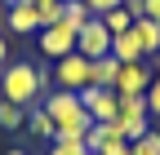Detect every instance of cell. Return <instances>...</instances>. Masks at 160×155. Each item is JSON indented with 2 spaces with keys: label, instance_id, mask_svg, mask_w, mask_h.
I'll return each instance as SVG.
<instances>
[{
  "label": "cell",
  "instance_id": "cell-1",
  "mask_svg": "<svg viewBox=\"0 0 160 155\" xmlns=\"http://www.w3.org/2000/svg\"><path fill=\"white\" fill-rule=\"evenodd\" d=\"M0 98L13 102V106H22V111H31L36 98H40V75H36V67H31V62H5V67H0Z\"/></svg>",
  "mask_w": 160,
  "mask_h": 155
},
{
  "label": "cell",
  "instance_id": "cell-2",
  "mask_svg": "<svg viewBox=\"0 0 160 155\" xmlns=\"http://www.w3.org/2000/svg\"><path fill=\"white\" fill-rule=\"evenodd\" d=\"M89 71H93V62H89V58L67 53V58H58V62H53V84H58V89L80 93V89H89Z\"/></svg>",
  "mask_w": 160,
  "mask_h": 155
},
{
  "label": "cell",
  "instance_id": "cell-3",
  "mask_svg": "<svg viewBox=\"0 0 160 155\" xmlns=\"http://www.w3.org/2000/svg\"><path fill=\"white\" fill-rule=\"evenodd\" d=\"M76 53L89 58V62L93 58H111V31L98 22V18H89V22L76 31Z\"/></svg>",
  "mask_w": 160,
  "mask_h": 155
},
{
  "label": "cell",
  "instance_id": "cell-4",
  "mask_svg": "<svg viewBox=\"0 0 160 155\" xmlns=\"http://www.w3.org/2000/svg\"><path fill=\"white\" fill-rule=\"evenodd\" d=\"M36 40H40V53L45 58H67V53H76V27H67V22H53V27H40L36 31Z\"/></svg>",
  "mask_w": 160,
  "mask_h": 155
},
{
  "label": "cell",
  "instance_id": "cell-5",
  "mask_svg": "<svg viewBox=\"0 0 160 155\" xmlns=\"http://www.w3.org/2000/svg\"><path fill=\"white\" fill-rule=\"evenodd\" d=\"M80 106L89 111V120H116L120 115V93L116 89H80Z\"/></svg>",
  "mask_w": 160,
  "mask_h": 155
},
{
  "label": "cell",
  "instance_id": "cell-6",
  "mask_svg": "<svg viewBox=\"0 0 160 155\" xmlns=\"http://www.w3.org/2000/svg\"><path fill=\"white\" fill-rule=\"evenodd\" d=\"M89 111L80 106V111H67V115H58L53 120V142H85V133H89Z\"/></svg>",
  "mask_w": 160,
  "mask_h": 155
},
{
  "label": "cell",
  "instance_id": "cell-7",
  "mask_svg": "<svg viewBox=\"0 0 160 155\" xmlns=\"http://www.w3.org/2000/svg\"><path fill=\"white\" fill-rule=\"evenodd\" d=\"M151 67L147 62H120V75H116V93H147L151 89Z\"/></svg>",
  "mask_w": 160,
  "mask_h": 155
},
{
  "label": "cell",
  "instance_id": "cell-8",
  "mask_svg": "<svg viewBox=\"0 0 160 155\" xmlns=\"http://www.w3.org/2000/svg\"><path fill=\"white\" fill-rule=\"evenodd\" d=\"M111 142H125L120 124H116V120H93L89 133H85V146H89V151H102V146H111Z\"/></svg>",
  "mask_w": 160,
  "mask_h": 155
},
{
  "label": "cell",
  "instance_id": "cell-9",
  "mask_svg": "<svg viewBox=\"0 0 160 155\" xmlns=\"http://www.w3.org/2000/svg\"><path fill=\"white\" fill-rule=\"evenodd\" d=\"M111 58H116V62H142V40H138V35H133V27L129 31H120V35H111Z\"/></svg>",
  "mask_w": 160,
  "mask_h": 155
},
{
  "label": "cell",
  "instance_id": "cell-10",
  "mask_svg": "<svg viewBox=\"0 0 160 155\" xmlns=\"http://www.w3.org/2000/svg\"><path fill=\"white\" fill-rule=\"evenodd\" d=\"M5 22H9V31H18V35H31V31H40V18H36V5H9V13H5Z\"/></svg>",
  "mask_w": 160,
  "mask_h": 155
},
{
  "label": "cell",
  "instance_id": "cell-11",
  "mask_svg": "<svg viewBox=\"0 0 160 155\" xmlns=\"http://www.w3.org/2000/svg\"><path fill=\"white\" fill-rule=\"evenodd\" d=\"M116 75H120L116 58H93V71H89V84L93 89H116Z\"/></svg>",
  "mask_w": 160,
  "mask_h": 155
},
{
  "label": "cell",
  "instance_id": "cell-12",
  "mask_svg": "<svg viewBox=\"0 0 160 155\" xmlns=\"http://www.w3.org/2000/svg\"><path fill=\"white\" fill-rule=\"evenodd\" d=\"M133 35L142 40V53H160V22H151V18H133Z\"/></svg>",
  "mask_w": 160,
  "mask_h": 155
},
{
  "label": "cell",
  "instance_id": "cell-13",
  "mask_svg": "<svg viewBox=\"0 0 160 155\" xmlns=\"http://www.w3.org/2000/svg\"><path fill=\"white\" fill-rule=\"evenodd\" d=\"M27 133H31V138L53 142V120H49V111H45V106H31V111H27Z\"/></svg>",
  "mask_w": 160,
  "mask_h": 155
},
{
  "label": "cell",
  "instance_id": "cell-14",
  "mask_svg": "<svg viewBox=\"0 0 160 155\" xmlns=\"http://www.w3.org/2000/svg\"><path fill=\"white\" fill-rule=\"evenodd\" d=\"M27 124V111L22 106H13V102H5V98H0V129H9V133H18V129H22Z\"/></svg>",
  "mask_w": 160,
  "mask_h": 155
},
{
  "label": "cell",
  "instance_id": "cell-15",
  "mask_svg": "<svg viewBox=\"0 0 160 155\" xmlns=\"http://www.w3.org/2000/svg\"><path fill=\"white\" fill-rule=\"evenodd\" d=\"M89 18H93V13H89V5H85V0H67V5H62V22H67V27H76V31L85 27Z\"/></svg>",
  "mask_w": 160,
  "mask_h": 155
},
{
  "label": "cell",
  "instance_id": "cell-16",
  "mask_svg": "<svg viewBox=\"0 0 160 155\" xmlns=\"http://www.w3.org/2000/svg\"><path fill=\"white\" fill-rule=\"evenodd\" d=\"M98 22H102L111 35H120V31H129L133 27V13L125 9V5H120V9H111V13H102V18H98Z\"/></svg>",
  "mask_w": 160,
  "mask_h": 155
},
{
  "label": "cell",
  "instance_id": "cell-17",
  "mask_svg": "<svg viewBox=\"0 0 160 155\" xmlns=\"http://www.w3.org/2000/svg\"><path fill=\"white\" fill-rule=\"evenodd\" d=\"M129 155H160V133H156V129H147L138 142H129Z\"/></svg>",
  "mask_w": 160,
  "mask_h": 155
},
{
  "label": "cell",
  "instance_id": "cell-18",
  "mask_svg": "<svg viewBox=\"0 0 160 155\" xmlns=\"http://www.w3.org/2000/svg\"><path fill=\"white\" fill-rule=\"evenodd\" d=\"M36 18H40V27L62 22V5H58V0H36Z\"/></svg>",
  "mask_w": 160,
  "mask_h": 155
},
{
  "label": "cell",
  "instance_id": "cell-19",
  "mask_svg": "<svg viewBox=\"0 0 160 155\" xmlns=\"http://www.w3.org/2000/svg\"><path fill=\"white\" fill-rule=\"evenodd\" d=\"M49 155H89L85 142H49Z\"/></svg>",
  "mask_w": 160,
  "mask_h": 155
},
{
  "label": "cell",
  "instance_id": "cell-20",
  "mask_svg": "<svg viewBox=\"0 0 160 155\" xmlns=\"http://www.w3.org/2000/svg\"><path fill=\"white\" fill-rule=\"evenodd\" d=\"M147 115H160V75H151V89H147Z\"/></svg>",
  "mask_w": 160,
  "mask_h": 155
},
{
  "label": "cell",
  "instance_id": "cell-21",
  "mask_svg": "<svg viewBox=\"0 0 160 155\" xmlns=\"http://www.w3.org/2000/svg\"><path fill=\"white\" fill-rule=\"evenodd\" d=\"M85 5H89V13H93V18H102V13L120 9V5H125V0H85Z\"/></svg>",
  "mask_w": 160,
  "mask_h": 155
},
{
  "label": "cell",
  "instance_id": "cell-22",
  "mask_svg": "<svg viewBox=\"0 0 160 155\" xmlns=\"http://www.w3.org/2000/svg\"><path fill=\"white\" fill-rule=\"evenodd\" d=\"M125 9H129L133 18H142V13H147V0H125Z\"/></svg>",
  "mask_w": 160,
  "mask_h": 155
},
{
  "label": "cell",
  "instance_id": "cell-23",
  "mask_svg": "<svg viewBox=\"0 0 160 155\" xmlns=\"http://www.w3.org/2000/svg\"><path fill=\"white\" fill-rule=\"evenodd\" d=\"M142 18H151V22H160V0H147V13Z\"/></svg>",
  "mask_w": 160,
  "mask_h": 155
},
{
  "label": "cell",
  "instance_id": "cell-24",
  "mask_svg": "<svg viewBox=\"0 0 160 155\" xmlns=\"http://www.w3.org/2000/svg\"><path fill=\"white\" fill-rule=\"evenodd\" d=\"M5 62H9V40L0 35V67H5Z\"/></svg>",
  "mask_w": 160,
  "mask_h": 155
},
{
  "label": "cell",
  "instance_id": "cell-25",
  "mask_svg": "<svg viewBox=\"0 0 160 155\" xmlns=\"http://www.w3.org/2000/svg\"><path fill=\"white\" fill-rule=\"evenodd\" d=\"M9 5H36V0H9Z\"/></svg>",
  "mask_w": 160,
  "mask_h": 155
},
{
  "label": "cell",
  "instance_id": "cell-26",
  "mask_svg": "<svg viewBox=\"0 0 160 155\" xmlns=\"http://www.w3.org/2000/svg\"><path fill=\"white\" fill-rule=\"evenodd\" d=\"M9 155H27V151H9Z\"/></svg>",
  "mask_w": 160,
  "mask_h": 155
},
{
  "label": "cell",
  "instance_id": "cell-27",
  "mask_svg": "<svg viewBox=\"0 0 160 155\" xmlns=\"http://www.w3.org/2000/svg\"><path fill=\"white\" fill-rule=\"evenodd\" d=\"M58 5H67V0H58Z\"/></svg>",
  "mask_w": 160,
  "mask_h": 155
}]
</instances>
